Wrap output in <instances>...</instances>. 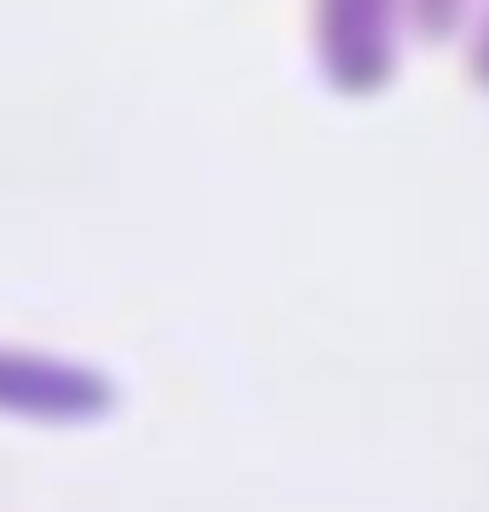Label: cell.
I'll list each match as a JSON object with an SVG mask.
<instances>
[{
    "mask_svg": "<svg viewBox=\"0 0 489 512\" xmlns=\"http://www.w3.org/2000/svg\"><path fill=\"white\" fill-rule=\"evenodd\" d=\"M110 409V380L81 363L0 351V415L24 420H93Z\"/></svg>",
    "mask_w": 489,
    "mask_h": 512,
    "instance_id": "cell-2",
    "label": "cell"
},
{
    "mask_svg": "<svg viewBox=\"0 0 489 512\" xmlns=\"http://www.w3.org/2000/svg\"><path fill=\"white\" fill-rule=\"evenodd\" d=\"M403 0H311V47L334 93L369 98L397 70Z\"/></svg>",
    "mask_w": 489,
    "mask_h": 512,
    "instance_id": "cell-1",
    "label": "cell"
},
{
    "mask_svg": "<svg viewBox=\"0 0 489 512\" xmlns=\"http://www.w3.org/2000/svg\"><path fill=\"white\" fill-rule=\"evenodd\" d=\"M478 81H489V24H484V41H478Z\"/></svg>",
    "mask_w": 489,
    "mask_h": 512,
    "instance_id": "cell-4",
    "label": "cell"
},
{
    "mask_svg": "<svg viewBox=\"0 0 489 512\" xmlns=\"http://www.w3.org/2000/svg\"><path fill=\"white\" fill-rule=\"evenodd\" d=\"M403 12L415 18V29H420V35H432V41H443L449 29L461 24L466 0H403Z\"/></svg>",
    "mask_w": 489,
    "mask_h": 512,
    "instance_id": "cell-3",
    "label": "cell"
}]
</instances>
